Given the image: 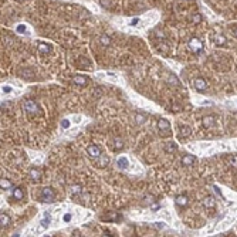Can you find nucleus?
Segmentation results:
<instances>
[{
	"label": "nucleus",
	"instance_id": "1",
	"mask_svg": "<svg viewBox=\"0 0 237 237\" xmlns=\"http://www.w3.org/2000/svg\"><path fill=\"white\" fill-rule=\"evenodd\" d=\"M55 199V192L53 190V187H44L41 190V200L45 203H51Z\"/></svg>",
	"mask_w": 237,
	"mask_h": 237
},
{
	"label": "nucleus",
	"instance_id": "2",
	"mask_svg": "<svg viewBox=\"0 0 237 237\" xmlns=\"http://www.w3.org/2000/svg\"><path fill=\"white\" fill-rule=\"evenodd\" d=\"M23 109L26 112H29V114H37L38 112V105L31 99H27V101L23 102Z\"/></svg>",
	"mask_w": 237,
	"mask_h": 237
},
{
	"label": "nucleus",
	"instance_id": "3",
	"mask_svg": "<svg viewBox=\"0 0 237 237\" xmlns=\"http://www.w3.org/2000/svg\"><path fill=\"white\" fill-rule=\"evenodd\" d=\"M189 48L194 53H200V51H203V43L199 38H190L189 40Z\"/></svg>",
	"mask_w": 237,
	"mask_h": 237
},
{
	"label": "nucleus",
	"instance_id": "4",
	"mask_svg": "<svg viewBox=\"0 0 237 237\" xmlns=\"http://www.w3.org/2000/svg\"><path fill=\"white\" fill-rule=\"evenodd\" d=\"M158 129L161 131V134H166V135H169L171 134V124H169V121L168 119H159L158 121Z\"/></svg>",
	"mask_w": 237,
	"mask_h": 237
},
{
	"label": "nucleus",
	"instance_id": "5",
	"mask_svg": "<svg viewBox=\"0 0 237 237\" xmlns=\"http://www.w3.org/2000/svg\"><path fill=\"white\" fill-rule=\"evenodd\" d=\"M87 153L91 156V158H94V159H97L98 156L101 155V149H99V146H97V145H89L88 148H87Z\"/></svg>",
	"mask_w": 237,
	"mask_h": 237
},
{
	"label": "nucleus",
	"instance_id": "6",
	"mask_svg": "<svg viewBox=\"0 0 237 237\" xmlns=\"http://www.w3.org/2000/svg\"><path fill=\"white\" fill-rule=\"evenodd\" d=\"M29 176L31 178L33 182H38L40 178H41V172H40L37 168H31V169L29 171Z\"/></svg>",
	"mask_w": 237,
	"mask_h": 237
},
{
	"label": "nucleus",
	"instance_id": "7",
	"mask_svg": "<svg viewBox=\"0 0 237 237\" xmlns=\"http://www.w3.org/2000/svg\"><path fill=\"white\" fill-rule=\"evenodd\" d=\"M73 82H74L76 85L82 87V85H85L87 82H88V78L84 77V76H76L74 78H73Z\"/></svg>",
	"mask_w": 237,
	"mask_h": 237
},
{
	"label": "nucleus",
	"instance_id": "8",
	"mask_svg": "<svg viewBox=\"0 0 237 237\" xmlns=\"http://www.w3.org/2000/svg\"><path fill=\"white\" fill-rule=\"evenodd\" d=\"M194 162H196V158L193 155H185L182 158V165L183 166H190V165H193Z\"/></svg>",
	"mask_w": 237,
	"mask_h": 237
},
{
	"label": "nucleus",
	"instance_id": "9",
	"mask_svg": "<svg viewBox=\"0 0 237 237\" xmlns=\"http://www.w3.org/2000/svg\"><path fill=\"white\" fill-rule=\"evenodd\" d=\"M193 87L199 91H203V89H206V81L202 78H196L193 81Z\"/></svg>",
	"mask_w": 237,
	"mask_h": 237
},
{
	"label": "nucleus",
	"instance_id": "10",
	"mask_svg": "<svg viewBox=\"0 0 237 237\" xmlns=\"http://www.w3.org/2000/svg\"><path fill=\"white\" fill-rule=\"evenodd\" d=\"M108 163H109V159H108L105 155H99L97 158V166L98 168H105Z\"/></svg>",
	"mask_w": 237,
	"mask_h": 237
},
{
	"label": "nucleus",
	"instance_id": "11",
	"mask_svg": "<svg viewBox=\"0 0 237 237\" xmlns=\"http://www.w3.org/2000/svg\"><path fill=\"white\" fill-rule=\"evenodd\" d=\"M203 205H205V207H207V209H213V207L216 206L215 197H212V196H207V197H205Z\"/></svg>",
	"mask_w": 237,
	"mask_h": 237
},
{
	"label": "nucleus",
	"instance_id": "12",
	"mask_svg": "<svg viewBox=\"0 0 237 237\" xmlns=\"http://www.w3.org/2000/svg\"><path fill=\"white\" fill-rule=\"evenodd\" d=\"M9 223H10V217H9V215L1 213V215H0V226H1V229L7 227L9 226Z\"/></svg>",
	"mask_w": 237,
	"mask_h": 237
},
{
	"label": "nucleus",
	"instance_id": "13",
	"mask_svg": "<svg viewBox=\"0 0 237 237\" xmlns=\"http://www.w3.org/2000/svg\"><path fill=\"white\" fill-rule=\"evenodd\" d=\"M121 219V216L118 213H108V215H104L101 217V220H105V222H111V220H118Z\"/></svg>",
	"mask_w": 237,
	"mask_h": 237
},
{
	"label": "nucleus",
	"instance_id": "14",
	"mask_svg": "<svg viewBox=\"0 0 237 237\" xmlns=\"http://www.w3.org/2000/svg\"><path fill=\"white\" fill-rule=\"evenodd\" d=\"M117 166H118L119 169H127L128 166H129V162H128V159L127 158H119L118 161H117Z\"/></svg>",
	"mask_w": 237,
	"mask_h": 237
},
{
	"label": "nucleus",
	"instance_id": "15",
	"mask_svg": "<svg viewBox=\"0 0 237 237\" xmlns=\"http://www.w3.org/2000/svg\"><path fill=\"white\" fill-rule=\"evenodd\" d=\"M187 203H189V199H187L186 196H183V194H180V196H178V197H176V205H178V206L185 207Z\"/></svg>",
	"mask_w": 237,
	"mask_h": 237
},
{
	"label": "nucleus",
	"instance_id": "16",
	"mask_svg": "<svg viewBox=\"0 0 237 237\" xmlns=\"http://www.w3.org/2000/svg\"><path fill=\"white\" fill-rule=\"evenodd\" d=\"M175 151H178V145H176L175 142H166V145H165V152L173 153Z\"/></svg>",
	"mask_w": 237,
	"mask_h": 237
},
{
	"label": "nucleus",
	"instance_id": "17",
	"mask_svg": "<svg viewBox=\"0 0 237 237\" xmlns=\"http://www.w3.org/2000/svg\"><path fill=\"white\" fill-rule=\"evenodd\" d=\"M37 48H38L40 53H43V54H48L50 53V50H51V47H50L48 44H45V43H38L37 44Z\"/></svg>",
	"mask_w": 237,
	"mask_h": 237
},
{
	"label": "nucleus",
	"instance_id": "18",
	"mask_svg": "<svg viewBox=\"0 0 237 237\" xmlns=\"http://www.w3.org/2000/svg\"><path fill=\"white\" fill-rule=\"evenodd\" d=\"M190 135V128L189 127H180V129H179V136L183 139L186 136H189Z\"/></svg>",
	"mask_w": 237,
	"mask_h": 237
},
{
	"label": "nucleus",
	"instance_id": "19",
	"mask_svg": "<svg viewBox=\"0 0 237 237\" xmlns=\"http://www.w3.org/2000/svg\"><path fill=\"white\" fill-rule=\"evenodd\" d=\"M81 192H82V186H80V185H74V186H71V189H70L71 196H77V194H80Z\"/></svg>",
	"mask_w": 237,
	"mask_h": 237
},
{
	"label": "nucleus",
	"instance_id": "20",
	"mask_svg": "<svg viewBox=\"0 0 237 237\" xmlns=\"http://www.w3.org/2000/svg\"><path fill=\"white\" fill-rule=\"evenodd\" d=\"M13 197H14L16 200H22L23 197H24V193H23L22 187H16V189H14V192H13Z\"/></svg>",
	"mask_w": 237,
	"mask_h": 237
},
{
	"label": "nucleus",
	"instance_id": "21",
	"mask_svg": "<svg viewBox=\"0 0 237 237\" xmlns=\"http://www.w3.org/2000/svg\"><path fill=\"white\" fill-rule=\"evenodd\" d=\"M203 125H205L206 128L213 127V125H215V118H213V117H206V118L203 119Z\"/></svg>",
	"mask_w": 237,
	"mask_h": 237
},
{
	"label": "nucleus",
	"instance_id": "22",
	"mask_svg": "<svg viewBox=\"0 0 237 237\" xmlns=\"http://www.w3.org/2000/svg\"><path fill=\"white\" fill-rule=\"evenodd\" d=\"M99 43H101V45H104V47H108L111 44V38L108 36H101L99 37Z\"/></svg>",
	"mask_w": 237,
	"mask_h": 237
},
{
	"label": "nucleus",
	"instance_id": "23",
	"mask_svg": "<svg viewBox=\"0 0 237 237\" xmlns=\"http://www.w3.org/2000/svg\"><path fill=\"white\" fill-rule=\"evenodd\" d=\"M215 43L219 44V45H224V44H226V37H223L222 34L215 36Z\"/></svg>",
	"mask_w": 237,
	"mask_h": 237
},
{
	"label": "nucleus",
	"instance_id": "24",
	"mask_svg": "<svg viewBox=\"0 0 237 237\" xmlns=\"http://www.w3.org/2000/svg\"><path fill=\"white\" fill-rule=\"evenodd\" d=\"M0 186H1V189H10L11 182L10 180H7V179H4V178H1V180H0Z\"/></svg>",
	"mask_w": 237,
	"mask_h": 237
},
{
	"label": "nucleus",
	"instance_id": "25",
	"mask_svg": "<svg viewBox=\"0 0 237 237\" xmlns=\"http://www.w3.org/2000/svg\"><path fill=\"white\" fill-rule=\"evenodd\" d=\"M50 222H51V219H50V216H48V213H45V216H44V219L41 220V226L45 229V227H48V224H50Z\"/></svg>",
	"mask_w": 237,
	"mask_h": 237
},
{
	"label": "nucleus",
	"instance_id": "26",
	"mask_svg": "<svg viewBox=\"0 0 237 237\" xmlns=\"http://www.w3.org/2000/svg\"><path fill=\"white\" fill-rule=\"evenodd\" d=\"M114 148H115V149H122V148H124V142L121 139H118V138L114 139Z\"/></svg>",
	"mask_w": 237,
	"mask_h": 237
},
{
	"label": "nucleus",
	"instance_id": "27",
	"mask_svg": "<svg viewBox=\"0 0 237 237\" xmlns=\"http://www.w3.org/2000/svg\"><path fill=\"white\" fill-rule=\"evenodd\" d=\"M135 119H136L138 124H143L145 119H146V115H143V114H136V115H135Z\"/></svg>",
	"mask_w": 237,
	"mask_h": 237
},
{
	"label": "nucleus",
	"instance_id": "28",
	"mask_svg": "<svg viewBox=\"0 0 237 237\" xmlns=\"http://www.w3.org/2000/svg\"><path fill=\"white\" fill-rule=\"evenodd\" d=\"M99 3H101V6H104V7H107V9H109V7L112 6V0H101Z\"/></svg>",
	"mask_w": 237,
	"mask_h": 237
},
{
	"label": "nucleus",
	"instance_id": "29",
	"mask_svg": "<svg viewBox=\"0 0 237 237\" xmlns=\"http://www.w3.org/2000/svg\"><path fill=\"white\" fill-rule=\"evenodd\" d=\"M1 91H3V94H9V92H11V87L10 85H3Z\"/></svg>",
	"mask_w": 237,
	"mask_h": 237
},
{
	"label": "nucleus",
	"instance_id": "30",
	"mask_svg": "<svg viewBox=\"0 0 237 237\" xmlns=\"http://www.w3.org/2000/svg\"><path fill=\"white\" fill-rule=\"evenodd\" d=\"M61 127H63L64 129L68 128V127H70V121H68V119H63V121H61Z\"/></svg>",
	"mask_w": 237,
	"mask_h": 237
},
{
	"label": "nucleus",
	"instance_id": "31",
	"mask_svg": "<svg viewBox=\"0 0 237 237\" xmlns=\"http://www.w3.org/2000/svg\"><path fill=\"white\" fill-rule=\"evenodd\" d=\"M229 161H230V163H231L233 166H236V168H237V156H231Z\"/></svg>",
	"mask_w": 237,
	"mask_h": 237
},
{
	"label": "nucleus",
	"instance_id": "32",
	"mask_svg": "<svg viewBox=\"0 0 237 237\" xmlns=\"http://www.w3.org/2000/svg\"><path fill=\"white\" fill-rule=\"evenodd\" d=\"M26 26H23V24H20V26H17V31L19 33H26Z\"/></svg>",
	"mask_w": 237,
	"mask_h": 237
},
{
	"label": "nucleus",
	"instance_id": "33",
	"mask_svg": "<svg viewBox=\"0 0 237 237\" xmlns=\"http://www.w3.org/2000/svg\"><path fill=\"white\" fill-rule=\"evenodd\" d=\"M193 22H194V23H199V22H200V14H194V16H193Z\"/></svg>",
	"mask_w": 237,
	"mask_h": 237
},
{
	"label": "nucleus",
	"instance_id": "34",
	"mask_svg": "<svg viewBox=\"0 0 237 237\" xmlns=\"http://www.w3.org/2000/svg\"><path fill=\"white\" fill-rule=\"evenodd\" d=\"M138 22H139V19H138V17H135L134 20H131L129 24H131V26H135V24H138Z\"/></svg>",
	"mask_w": 237,
	"mask_h": 237
},
{
	"label": "nucleus",
	"instance_id": "35",
	"mask_svg": "<svg viewBox=\"0 0 237 237\" xmlns=\"http://www.w3.org/2000/svg\"><path fill=\"white\" fill-rule=\"evenodd\" d=\"M71 220V215L70 213H67V215L64 216V222H70Z\"/></svg>",
	"mask_w": 237,
	"mask_h": 237
},
{
	"label": "nucleus",
	"instance_id": "36",
	"mask_svg": "<svg viewBox=\"0 0 237 237\" xmlns=\"http://www.w3.org/2000/svg\"><path fill=\"white\" fill-rule=\"evenodd\" d=\"M233 33H234V36L237 37V29H234V30H233Z\"/></svg>",
	"mask_w": 237,
	"mask_h": 237
},
{
	"label": "nucleus",
	"instance_id": "37",
	"mask_svg": "<svg viewBox=\"0 0 237 237\" xmlns=\"http://www.w3.org/2000/svg\"><path fill=\"white\" fill-rule=\"evenodd\" d=\"M19 1H23V0H19Z\"/></svg>",
	"mask_w": 237,
	"mask_h": 237
}]
</instances>
